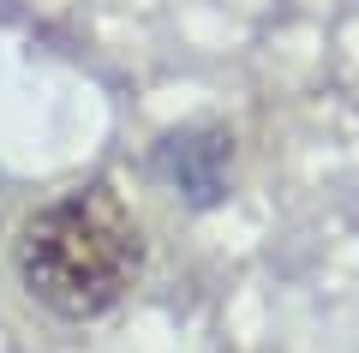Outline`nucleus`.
<instances>
[{
    "label": "nucleus",
    "mask_w": 359,
    "mask_h": 353,
    "mask_svg": "<svg viewBox=\"0 0 359 353\" xmlns=\"http://www.w3.org/2000/svg\"><path fill=\"white\" fill-rule=\"evenodd\" d=\"M228 138L222 132H180L162 144V168L192 192V204H216L222 198V174H228Z\"/></svg>",
    "instance_id": "f03ea898"
},
{
    "label": "nucleus",
    "mask_w": 359,
    "mask_h": 353,
    "mask_svg": "<svg viewBox=\"0 0 359 353\" xmlns=\"http://www.w3.org/2000/svg\"><path fill=\"white\" fill-rule=\"evenodd\" d=\"M144 269V227L114 186H78L42 204L18 234V281L66 324L114 312Z\"/></svg>",
    "instance_id": "f257e3e1"
}]
</instances>
